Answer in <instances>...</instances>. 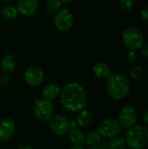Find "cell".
<instances>
[{
  "mask_svg": "<svg viewBox=\"0 0 148 149\" xmlns=\"http://www.w3.org/2000/svg\"><path fill=\"white\" fill-rule=\"evenodd\" d=\"M44 79L43 70L38 65H30L24 71V79L26 83L31 86H40Z\"/></svg>",
  "mask_w": 148,
  "mask_h": 149,
  "instance_id": "cell-9",
  "label": "cell"
},
{
  "mask_svg": "<svg viewBox=\"0 0 148 149\" xmlns=\"http://www.w3.org/2000/svg\"><path fill=\"white\" fill-rule=\"evenodd\" d=\"M9 82H10V79H9V77L6 74L0 77V86H6L9 84Z\"/></svg>",
  "mask_w": 148,
  "mask_h": 149,
  "instance_id": "cell-26",
  "label": "cell"
},
{
  "mask_svg": "<svg viewBox=\"0 0 148 149\" xmlns=\"http://www.w3.org/2000/svg\"><path fill=\"white\" fill-rule=\"evenodd\" d=\"M128 79L121 73L115 72L106 79V89L108 95L113 100H122L126 98L129 93Z\"/></svg>",
  "mask_w": 148,
  "mask_h": 149,
  "instance_id": "cell-2",
  "label": "cell"
},
{
  "mask_svg": "<svg viewBox=\"0 0 148 149\" xmlns=\"http://www.w3.org/2000/svg\"><path fill=\"white\" fill-rule=\"evenodd\" d=\"M39 7L38 0H17L16 9L22 16L29 17L36 13Z\"/></svg>",
  "mask_w": 148,
  "mask_h": 149,
  "instance_id": "cell-11",
  "label": "cell"
},
{
  "mask_svg": "<svg viewBox=\"0 0 148 149\" xmlns=\"http://www.w3.org/2000/svg\"><path fill=\"white\" fill-rule=\"evenodd\" d=\"M121 131V126L118 120L108 118L103 120L98 127V132L102 138L112 139L117 136Z\"/></svg>",
  "mask_w": 148,
  "mask_h": 149,
  "instance_id": "cell-6",
  "label": "cell"
},
{
  "mask_svg": "<svg viewBox=\"0 0 148 149\" xmlns=\"http://www.w3.org/2000/svg\"><path fill=\"white\" fill-rule=\"evenodd\" d=\"M140 53L141 56L148 58V43L143 44V45L140 48Z\"/></svg>",
  "mask_w": 148,
  "mask_h": 149,
  "instance_id": "cell-25",
  "label": "cell"
},
{
  "mask_svg": "<svg viewBox=\"0 0 148 149\" xmlns=\"http://www.w3.org/2000/svg\"><path fill=\"white\" fill-rule=\"evenodd\" d=\"M76 121L81 127H88L92 123V115L89 111L83 109L79 112Z\"/></svg>",
  "mask_w": 148,
  "mask_h": 149,
  "instance_id": "cell-17",
  "label": "cell"
},
{
  "mask_svg": "<svg viewBox=\"0 0 148 149\" xmlns=\"http://www.w3.org/2000/svg\"><path fill=\"white\" fill-rule=\"evenodd\" d=\"M60 0H48L45 5V9L48 13H56L58 11L61 6Z\"/></svg>",
  "mask_w": 148,
  "mask_h": 149,
  "instance_id": "cell-21",
  "label": "cell"
},
{
  "mask_svg": "<svg viewBox=\"0 0 148 149\" xmlns=\"http://www.w3.org/2000/svg\"><path fill=\"white\" fill-rule=\"evenodd\" d=\"M74 23V17L72 13L67 9H62L58 10L54 17V24L57 29L61 31H66L70 30Z\"/></svg>",
  "mask_w": 148,
  "mask_h": 149,
  "instance_id": "cell-7",
  "label": "cell"
},
{
  "mask_svg": "<svg viewBox=\"0 0 148 149\" xmlns=\"http://www.w3.org/2000/svg\"><path fill=\"white\" fill-rule=\"evenodd\" d=\"M127 58L132 61V62H134L137 60L138 58V53H137V51H134V50H130L128 54H127Z\"/></svg>",
  "mask_w": 148,
  "mask_h": 149,
  "instance_id": "cell-24",
  "label": "cell"
},
{
  "mask_svg": "<svg viewBox=\"0 0 148 149\" xmlns=\"http://www.w3.org/2000/svg\"><path fill=\"white\" fill-rule=\"evenodd\" d=\"M3 2H9V1H11V0H2Z\"/></svg>",
  "mask_w": 148,
  "mask_h": 149,
  "instance_id": "cell-35",
  "label": "cell"
},
{
  "mask_svg": "<svg viewBox=\"0 0 148 149\" xmlns=\"http://www.w3.org/2000/svg\"><path fill=\"white\" fill-rule=\"evenodd\" d=\"M0 44H1V42H0Z\"/></svg>",
  "mask_w": 148,
  "mask_h": 149,
  "instance_id": "cell-37",
  "label": "cell"
},
{
  "mask_svg": "<svg viewBox=\"0 0 148 149\" xmlns=\"http://www.w3.org/2000/svg\"><path fill=\"white\" fill-rule=\"evenodd\" d=\"M140 16H141V17H142L143 20L148 22V6L147 7L143 8V9L141 10V11H140Z\"/></svg>",
  "mask_w": 148,
  "mask_h": 149,
  "instance_id": "cell-27",
  "label": "cell"
},
{
  "mask_svg": "<svg viewBox=\"0 0 148 149\" xmlns=\"http://www.w3.org/2000/svg\"><path fill=\"white\" fill-rule=\"evenodd\" d=\"M60 90L61 89L58 87V85H55V84L47 85L44 87V89L42 91V98L51 101L59 96Z\"/></svg>",
  "mask_w": 148,
  "mask_h": 149,
  "instance_id": "cell-13",
  "label": "cell"
},
{
  "mask_svg": "<svg viewBox=\"0 0 148 149\" xmlns=\"http://www.w3.org/2000/svg\"><path fill=\"white\" fill-rule=\"evenodd\" d=\"M122 41L130 50H140L144 44V36L136 28H127L122 33Z\"/></svg>",
  "mask_w": 148,
  "mask_h": 149,
  "instance_id": "cell-5",
  "label": "cell"
},
{
  "mask_svg": "<svg viewBox=\"0 0 148 149\" xmlns=\"http://www.w3.org/2000/svg\"><path fill=\"white\" fill-rule=\"evenodd\" d=\"M92 71H93V73L95 74V76L101 79H107L112 73L109 65L103 62L96 63L92 67Z\"/></svg>",
  "mask_w": 148,
  "mask_h": 149,
  "instance_id": "cell-14",
  "label": "cell"
},
{
  "mask_svg": "<svg viewBox=\"0 0 148 149\" xmlns=\"http://www.w3.org/2000/svg\"><path fill=\"white\" fill-rule=\"evenodd\" d=\"M61 2H64V3H70V2H72L73 0H60Z\"/></svg>",
  "mask_w": 148,
  "mask_h": 149,
  "instance_id": "cell-34",
  "label": "cell"
},
{
  "mask_svg": "<svg viewBox=\"0 0 148 149\" xmlns=\"http://www.w3.org/2000/svg\"><path fill=\"white\" fill-rule=\"evenodd\" d=\"M0 65H1V69L4 73L6 74L10 73L14 71L16 67V58L14 56L10 54H7L2 58Z\"/></svg>",
  "mask_w": 148,
  "mask_h": 149,
  "instance_id": "cell-16",
  "label": "cell"
},
{
  "mask_svg": "<svg viewBox=\"0 0 148 149\" xmlns=\"http://www.w3.org/2000/svg\"><path fill=\"white\" fill-rule=\"evenodd\" d=\"M137 110L132 106H126L123 107L119 114V122L121 127L130 128L136 125L137 121Z\"/></svg>",
  "mask_w": 148,
  "mask_h": 149,
  "instance_id": "cell-10",
  "label": "cell"
},
{
  "mask_svg": "<svg viewBox=\"0 0 148 149\" xmlns=\"http://www.w3.org/2000/svg\"><path fill=\"white\" fill-rule=\"evenodd\" d=\"M1 14L3 18H5L7 20H11L17 17V10L16 7H14L12 5H6L2 9Z\"/></svg>",
  "mask_w": 148,
  "mask_h": 149,
  "instance_id": "cell-19",
  "label": "cell"
},
{
  "mask_svg": "<svg viewBox=\"0 0 148 149\" xmlns=\"http://www.w3.org/2000/svg\"><path fill=\"white\" fill-rule=\"evenodd\" d=\"M125 141L129 148H144L148 144V129L142 125H134L126 132Z\"/></svg>",
  "mask_w": 148,
  "mask_h": 149,
  "instance_id": "cell-3",
  "label": "cell"
},
{
  "mask_svg": "<svg viewBox=\"0 0 148 149\" xmlns=\"http://www.w3.org/2000/svg\"><path fill=\"white\" fill-rule=\"evenodd\" d=\"M98 148L99 149H111L109 146V142L108 141H101L99 145Z\"/></svg>",
  "mask_w": 148,
  "mask_h": 149,
  "instance_id": "cell-28",
  "label": "cell"
},
{
  "mask_svg": "<svg viewBox=\"0 0 148 149\" xmlns=\"http://www.w3.org/2000/svg\"><path fill=\"white\" fill-rule=\"evenodd\" d=\"M102 141V137L97 131H91L85 134V142L89 146H98Z\"/></svg>",
  "mask_w": 148,
  "mask_h": 149,
  "instance_id": "cell-18",
  "label": "cell"
},
{
  "mask_svg": "<svg viewBox=\"0 0 148 149\" xmlns=\"http://www.w3.org/2000/svg\"><path fill=\"white\" fill-rule=\"evenodd\" d=\"M119 4L122 10L128 11L133 6V0H119Z\"/></svg>",
  "mask_w": 148,
  "mask_h": 149,
  "instance_id": "cell-23",
  "label": "cell"
},
{
  "mask_svg": "<svg viewBox=\"0 0 148 149\" xmlns=\"http://www.w3.org/2000/svg\"><path fill=\"white\" fill-rule=\"evenodd\" d=\"M59 100L65 109L76 113L85 107L88 96L86 91L81 85L76 82H71L60 90Z\"/></svg>",
  "mask_w": 148,
  "mask_h": 149,
  "instance_id": "cell-1",
  "label": "cell"
},
{
  "mask_svg": "<svg viewBox=\"0 0 148 149\" xmlns=\"http://www.w3.org/2000/svg\"><path fill=\"white\" fill-rule=\"evenodd\" d=\"M68 134H69V140L73 146H82L85 142V134L80 129L78 128L71 129Z\"/></svg>",
  "mask_w": 148,
  "mask_h": 149,
  "instance_id": "cell-15",
  "label": "cell"
},
{
  "mask_svg": "<svg viewBox=\"0 0 148 149\" xmlns=\"http://www.w3.org/2000/svg\"><path fill=\"white\" fill-rule=\"evenodd\" d=\"M69 124H70V128L71 129H73V128H76L77 126H78V123L75 120H69Z\"/></svg>",
  "mask_w": 148,
  "mask_h": 149,
  "instance_id": "cell-29",
  "label": "cell"
},
{
  "mask_svg": "<svg viewBox=\"0 0 148 149\" xmlns=\"http://www.w3.org/2000/svg\"><path fill=\"white\" fill-rule=\"evenodd\" d=\"M17 149H33L32 148L29 147V146H20L19 148H17Z\"/></svg>",
  "mask_w": 148,
  "mask_h": 149,
  "instance_id": "cell-31",
  "label": "cell"
},
{
  "mask_svg": "<svg viewBox=\"0 0 148 149\" xmlns=\"http://www.w3.org/2000/svg\"><path fill=\"white\" fill-rule=\"evenodd\" d=\"M130 75L133 79H140L143 75V70L142 67L140 65L133 66L130 71Z\"/></svg>",
  "mask_w": 148,
  "mask_h": 149,
  "instance_id": "cell-22",
  "label": "cell"
},
{
  "mask_svg": "<svg viewBox=\"0 0 148 149\" xmlns=\"http://www.w3.org/2000/svg\"><path fill=\"white\" fill-rule=\"evenodd\" d=\"M49 127L51 131L58 136H63L71 130L69 120L62 115H53L49 120Z\"/></svg>",
  "mask_w": 148,
  "mask_h": 149,
  "instance_id": "cell-8",
  "label": "cell"
},
{
  "mask_svg": "<svg viewBox=\"0 0 148 149\" xmlns=\"http://www.w3.org/2000/svg\"><path fill=\"white\" fill-rule=\"evenodd\" d=\"M15 123L11 119L3 118L0 120V141L10 140L15 133Z\"/></svg>",
  "mask_w": 148,
  "mask_h": 149,
  "instance_id": "cell-12",
  "label": "cell"
},
{
  "mask_svg": "<svg viewBox=\"0 0 148 149\" xmlns=\"http://www.w3.org/2000/svg\"><path fill=\"white\" fill-rule=\"evenodd\" d=\"M69 149H85L82 146H73L72 148H70Z\"/></svg>",
  "mask_w": 148,
  "mask_h": 149,
  "instance_id": "cell-32",
  "label": "cell"
},
{
  "mask_svg": "<svg viewBox=\"0 0 148 149\" xmlns=\"http://www.w3.org/2000/svg\"><path fill=\"white\" fill-rule=\"evenodd\" d=\"M125 149H126V148H125ZM128 149H131V148H128Z\"/></svg>",
  "mask_w": 148,
  "mask_h": 149,
  "instance_id": "cell-36",
  "label": "cell"
},
{
  "mask_svg": "<svg viewBox=\"0 0 148 149\" xmlns=\"http://www.w3.org/2000/svg\"><path fill=\"white\" fill-rule=\"evenodd\" d=\"M143 120H144V122L148 125V109L144 113V114H143Z\"/></svg>",
  "mask_w": 148,
  "mask_h": 149,
  "instance_id": "cell-30",
  "label": "cell"
},
{
  "mask_svg": "<svg viewBox=\"0 0 148 149\" xmlns=\"http://www.w3.org/2000/svg\"><path fill=\"white\" fill-rule=\"evenodd\" d=\"M33 113L35 118L39 121H49L53 116L54 107L51 101L44 99H38L34 100Z\"/></svg>",
  "mask_w": 148,
  "mask_h": 149,
  "instance_id": "cell-4",
  "label": "cell"
},
{
  "mask_svg": "<svg viewBox=\"0 0 148 149\" xmlns=\"http://www.w3.org/2000/svg\"><path fill=\"white\" fill-rule=\"evenodd\" d=\"M109 142V146L111 149H125L126 143L125 141V138L120 137V136H115L111 139Z\"/></svg>",
  "mask_w": 148,
  "mask_h": 149,
  "instance_id": "cell-20",
  "label": "cell"
},
{
  "mask_svg": "<svg viewBox=\"0 0 148 149\" xmlns=\"http://www.w3.org/2000/svg\"><path fill=\"white\" fill-rule=\"evenodd\" d=\"M87 149H99L98 148V146H90Z\"/></svg>",
  "mask_w": 148,
  "mask_h": 149,
  "instance_id": "cell-33",
  "label": "cell"
}]
</instances>
